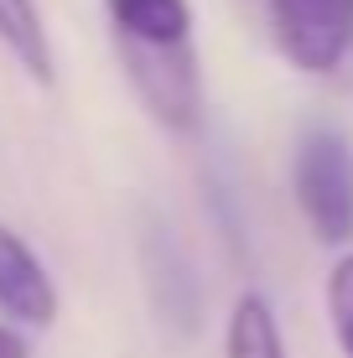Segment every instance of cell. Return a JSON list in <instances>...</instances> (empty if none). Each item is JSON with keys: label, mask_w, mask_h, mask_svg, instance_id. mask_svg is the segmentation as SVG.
Here are the masks:
<instances>
[{"label": "cell", "mask_w": 353, "mask_h": 358, "mask_svg": "<svg viewBox=\"0 0 353 358\" xmlns=\"http://www.w3.org/2000/svg\"><path fill=\"white\" fill-rule=\"evenodd\" d=\"M0 312L21 327H52L57 317V286L47 275L42 255L0 218Z\"/></svg>", "instance_id": "3957f363"}, {"label": "cell", "mask_w": 353, "mask_h": 358, "mask_svg": "<svg viewBox=\"0 0 353 358\" xmlns=\"http://www.w3.org/2000/svg\"><path fill=\"white\" fill-rule=\"evenodd\" d=\"M145 280H151V301L161 322H172L177 332L198 327V312H203L198 275L187 270V255L177 250V239L161 229L145 234Z\"/></svg>", "instance_id": "5b68a950"}, {"label": "cell", "mask_w": 353, "mask_h": 358, "mask_svg": "<svg viewBox=\"0 0 353 358\" xmlns=\"http://www.w3.org/2000/svg\"><path fill=\"white\" fill-rule=\"evenodd\" d=\"M0 47L27 68V78H36L42 89L57 83V63H52V36L47 21L36 10V0H0Z\"/></svg>", "instance_id": "52a82bcc"}, {"label": "cell", "mask_w": 353, "mask_h": 358, "mask_svg": "<svg viewBox=\"0 0 353 358\" xmlns=\"http://www.w3.org/2000/svg\"><path fill=\"white\" fill-rule=\"evenodd\" d=\"M224 358H291L286 353L281 317H275V306H271V296H265V291H245L234 306H229Z\"/></svg>", "instance_id": "8992f818"}, {"label": "cell", "mask_w": 353, "mask_h": 358, "mask_svg": "<svg viewBox=\"0 0 353 358\" xmlns=\"http://www.w3.org/2000/svg\"><path fill=\"white\" fill-rule=\"evenodd\" d=\"M291 192L317 244L353 239V141L343 130H301L296 151H291Z\"/></svg>", "instance_id": "6da1fadb"}, {"label": "cell", "mask_w": 353, "mask_h": 358, "mask_svg": "<svg viewBox=\"0 0 353 358\" xmlns=\"http://www.w3.org/2000/svg\"><path fill=\"white\" fill-rule=\"evenodd\" d=\"M0 358H31V343L16 322H0Z\"/></svg>", "instance_id": "9c48e42d"}, {"label": "cell", "mask_w": 353, "mask_h": 358, "mask_svg": "<svg viewBox=\"0 0 353 358\" xmlns=\"http://www.w3.org/2000/svg\"><path fill=\"white\" fill-rule=\"evenodd\" d=\"M327 322L343 358H353V250L338 255V265L327 270Z\"/></svg>", "instance_id": "ba28073f"}, {"label": "cell", "mask_w": 353, "mask_h": 358, "mask_svg": "<svg viewBox=\"0 0 353 358\" xmlns=\"http://www.w3.org/2000/svg\"><path fill=\"white\" fill-rule=\"evenodd\" d=\"M281 57L307 78H327L353 57V0H265Z\"/></svg>", "instance_id": "7a4b0ae2"}, {"label": "cell", "mask_w": 353, "mask_h": 358, "mask_svg": "<svg viewBox=\"0 0 353 358\" xmlns=\"http://www.w3.org/2000/svg\"><path fill=\"white\" fill-rule=\"evenodd\" d=\"M120 52H177L192 42V6L187 0H104Z\"/></svg>", "instance_id": "277c9868"}]
</instances>
